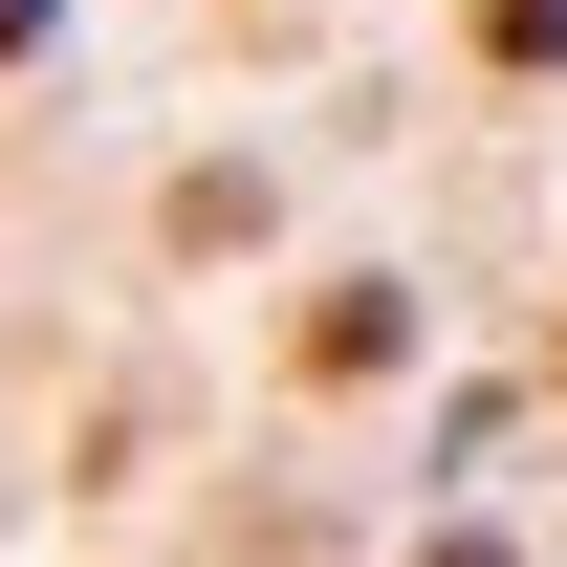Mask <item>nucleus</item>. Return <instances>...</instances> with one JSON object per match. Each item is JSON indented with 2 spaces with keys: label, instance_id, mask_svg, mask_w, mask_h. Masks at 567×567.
Segmentation results:
<instances>
[{
  "label": "nucleus",
  "instance_id": "f257e3e1",
  "mask_svg": "<svg viewBox=\"0 0 567 567\" xmlns=\"http://www.w3.org/2000/svg\"><path fill=\"white\" fill-rule=\"evenodd\" d=\"M306 371H393V284H328L306 306Z\"/></svg>",
  "mask_w": 567,
  "mask_h": 567
},
{
  "label": "nucleus",
  "instance_id": "f03ea898",
  "mask_svg": "<svg viewBox=\"0 0 567 567\" xmlns=\"http://www.w3.org/2000/svg\"><path fill=\"white\" fill-rule=\"evenodd\" d=\"M481 66H567V0H481Z\"/></svg>",
  "mask_w": 567,
  "mask_h": 567
},
{
  "label": "nucleus",
  "instance_id": "7ed1b4c3",
  "mask_svg": "<svg viewBox=\"0 0 567 567\" xmlns=\"http://www.w3.org/2000/svg\"><path fill=\"white\" fill-rule=\"evenodd\" d=\"M22 44H44V0H0V66H22Z\"/></svg>",
  "mask_w": 567,
  "mask_h": 567
}]
</instances>
